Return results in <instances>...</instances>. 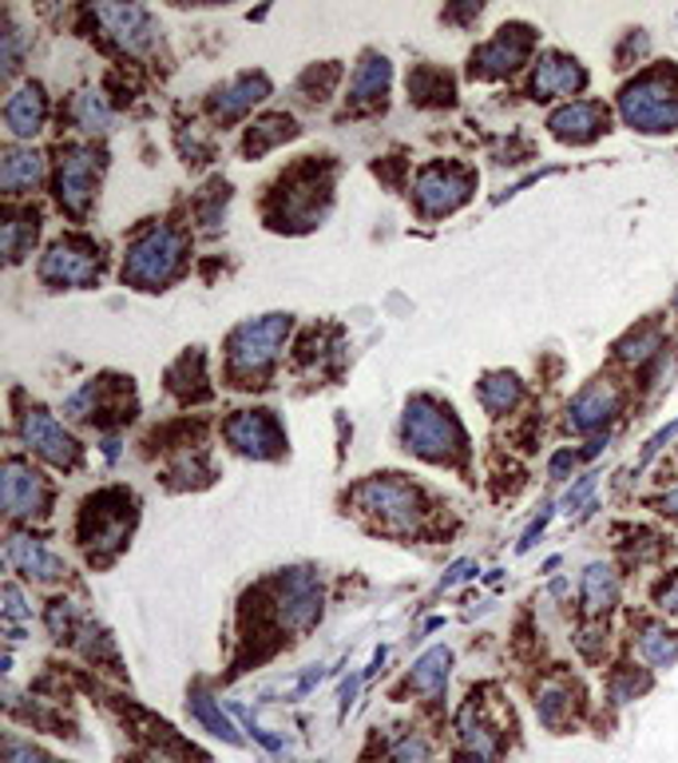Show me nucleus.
I'll use <instances>...</instances> for the list:
<instances>
[{"mask_svg": "<svg viewBox=\"0 0 678 763\" xmlns=\"http://www.w3.org/2000/svg\"><path fill=\"white\" fill-rule=\"evenodd\" d=\"M183 263V235L171 227H151L135 238L123 258V278H132L140 286L167 283Z\"/></svg>", "mask_w": 678, "mask_h": 763, "instance_id": "1", "label": "nucleus"}, {"mask_svg": "<svg viewBox=\"0 0 678 763\" xmlns=\"http://www.w3.org/2000/svg\"><path fill=\"white\" fill-rule=\"evenodd\" d=\"M623 120L639 132H675L678 128V95L662 72H650L639 84L623 92Z\"/></svg>", "mask_w": 678, "mask_h": 763, "instance_id": "2", "label": "nucleus"}, {"mask_svg": "<svg viewBox=\"0 0 678 763\" xmlns=\"http://www.w3.org/2000/svg\"><path fill=\"white\" fill-rule=\"evenodd\" d=\"M405 441L409 449L424 454V458H449L461 446V429L449 414H441L429 401H413L405 414Z\"/></svg>", "mask_w": 678, "mask_h": 763, "instance_id": "3", "label": "nucleus"}, {"mask_svg": "<svg viewBox=\"0 0 678 763\" xmlns=\"http://www.w3.org/2000/svg\"><path fill=\"white\" fill-rule=\"evenodd\" d=\"M286 326L290 323H286L282 315H270V318H263V323H246L243 330L235 334V343H230V366H235L238 374H263L266 366L274 363L278 346H282Z\"/></svg>", "mask_w": 678, "mask_h": 763, "instance_id": "4", "label": "nucleus"}, {"mask_svg": "<svg viewBox=\"0 0 678 763\" xmlns=\"http://www.w3.org/2000/svg\"><path fill=\"white\" fill-rule=\"evenodd\" d=\"M278 612H282V624L290 632H306L314 620L321 617V597L318 584H314L310 572H290L282 584V597H278Z\"/></svg>", "mask_w": 678, "mask_h": 763, "instance_id": "5", "label": "nucleus"}, {"mask_svg": "<svg viewBox=\"0 0 678 763\" xmlns=\"http://www.w3.org/2000/svg\"><path fill=\"white\" fill-rule=\"evenodd\" d=\"M44 283L56 286H88L100 275V263L88 247H75V243H56V247L44 255V267H40Z\"/></svg>", "mask_w": 678, "mask_h": 763, "instance_id": "6", "label": "nucleus"}, {"mask_svg": "<svg viewBox=\"0 0 678 763\" xmlns=\"http://www.w3.org/2000/svg\"><path fill=\"white\" fill-rule=\"evenodd\" d=\"M226 438H230V446H238L243 454H255V458H270V454L282 449V429H278V421L263 410L238 414V418L226 426Z\"/></svg>", "mask_w": 678, "mask_h": 763, "instance_id": "7", "label": "nucleus"}, {"mask_svg": "<svg viewBox=\"0 0 678 763\" xmlns=\"http://www.w3.org/2000/svg\"><path fill=\"white\" fill-rule=\"evenodd\" d=\"M361 506L381 513L386 521H413L417 517V494L405 481H393V477H377L361 489Z\"/></svg>", "mask_w": 678, "mask_h": 763, "instance_id": "8", "label": "nucleus"}, {"mask_svg": "<svg viewBox=\"0 0 678 763\" xmlns=\"http://www.w3.org/2000/svg\"><path fill=\"white\" fill-rule=\"evenodd\" d=\"M24 438H29V446L37 449L40 458L56 461V466H72L75 461V441L56 426L52 414L32 410L29 418H24Z\"/></svg>", "mask_w": 678, "mask_h": 763, "instance_id": "9", "label": "nucleus"}, {"mask_svg": "<svg viewBox=\"0 0 678 763\" xmlns=\"http://www.w3.org/2000/svg\"><path fill=\"white\" fill-rule=\"evenodd\" d=\"M92 183H95L92 152H68L64 160H60V203H64L72 215H80V211L88 207Z\"/></svg>", "mask_w": 678, "mask_h": 763, "instance_id": "10", "label": "nucleus"}, {"mask_svg": "<svg viewBox=\"0 0 678 763\" xmlns=\"http://www.w3.org/2000/svg\"><path fill=\"white\" fill-rule=\"evenodd\" d=\"M469 195V180L456 172H444V167H433V172H424L421 183H417V200H421L424 211H433V215H441V211H452L456 203Z\"/></svg>", "mask_w": 678, "mask_h": 763, "instance_id": "11", "label": "nucleus"}, {"mask_svg": "<svg viewBox=\"0 0 678 763\" xmlns=\"http://www.w3.org/2000/svg\"><path fill=\"white\" fill-rule=\"evenodd\" d=\"M9 564L24 572V577H37V581H56L60 572H64V561L48 545L29 541V537H17L9 545Z\"/></svg>", "mask_w": 678, "mask_h": 763, "instance_id": "12", "label": "nucleus"}, {"mask_svg": "<svg viewBox=\"0 0 678 763\" xmlns=\"http://www.w3.org/2000/svg\"><path fill=\"white\" fill-rule=\"evenodd\" d=\"M44 481H40V474H32V469L24 466H9V474H4V506H9V513L24 517V513H37L40 506H44Z\"/></svg>", "mask_w": 678, "mask_h": 763, "instance_id": "13", "label": "nucleus"}, {"mask_svg": "<svg viewBox=\"0 0 678 763\" xmlns=\"http://www.w3.org/2000/svg\"><path fill=\"white\" fill-rule=\"evenodd\" d=\"M527 29H504L500 32L496 40H492L489 48H484L481 52V68H476V72H481V77H496V72H512V68L520 64V60H524V52H527V44H532V40L524 37Z\"/></svg>", "mask_w": 678, "mask_h": 763, "instance_id": "14", "label": "nucleus"}, {"mask_svg": "<svg viewBox=\"0 0 678 763\" xmlns=\"http://www.w3.org/2000/svg\"><path fill=\"white\" fill-rule=\"evenodd\" d=\"M612 410H615V390L607 386V382H595V386H587V390L575 398L572 426L575 429H595V426H603V421L612 418Z\"/></svg>", "mask_w": 678, "mask_h": 763, "instance_id": "15", "label": "nucleus"}, {"mask_svg": "<svg viewBox=\"0 0 678 763\" xmlns=\"http://www.w3.org/2000/svg\"><path fill=\"white\" fill-rule=\"evenodd\" d=\"M4 124H9L12 135L40 132V124H44V95H40V88H24V92L12 95L9 108H4Z\"/></svg>", "mask_w": 678, "mask_h": 763, "instance_id": "16", "label": "nucleus"}, {"mask_svg": "<svg viewBox=\"0 0 678 763\" xmlns=\"http://www.w3.org/2000/svg\"><path fill=\"white\" fill-rule=\"evenodd\" d=\"M263 95H266V80L263 77H238V80H230V84H226L223 92H218V100H215L218 120H235V115H243L246 108H255Z\"/></svg>", "mask_w": 678, "mask_h": 763, "instance_id": "17", "label": "nucleus"}, {"mask_svg": "<svg viewBox=\"0 0 678 763\" xmlns=\"http://www.w3.org/2000/svg\"><path fill=\"white\" fill-rule=\"evenodd\" d=\"M579 84H584V72L575 68V60L547 57L536 68V95H572Z\"/></svg>", "mask_w": 678, "mask_h": 763, "instance_id": "18", "label": "nucleus"}, {"mask_svg": "<svg viewBox=\"0 0 678 763\" xmlns=\"http://www.w3.org/2000/svg\"><path fill=\"white\" fill-rule=\"evenodd\" d=\"M599 104H592V100H579V104H567L564 112L552 120V128H556V135H564V140H592L595 132H599Z\"/></svg>", "mask_w": 678, "mask_h": 763, "instance_id": "19", "label": "nucleus"}, {"mask_svg": "<svg viewBox=\"0 0 678 763\" xmlns=\"http://www.w3.org/2000/svg\"><path fill=\"white\" fill-rule=\"evenodd\" d=\"M449 649H429L421 660L413 664V676H409V684H413V692H421V696H436V692H444V680H449Z\"/></svg>", "mask_w": 678, "mask_h": 763, "instance_id": "20", "label": "nucleus"}, {"mask_svg": "<svg viewBox=\"0 0 678 763\" xmlns=\"http://www.w3.org/2000/svg\"><path fill=\"white\" fill-rule=\"evenodd\" d=\"M100 17L112 24L115 40L127 48H143L151 40V24L143 9H100Z\"/></svg>", "mask_w": 678, "mask_h": 763, "instance_id": "21", "label": "nucleus"}, {"mask_svg": "<svg viewBox=\"0 0 678 763\" xmlns=\"http://www.w3.org/2000/svg\"><path fill=\"white\" fill-rule=\"evenodd\" d=\"M615 597H619L615 572L607 569V564H592V569L584 572V604L592 612H599V609H612Z\"/></svg>", "mask_w": 678, "mask_h": 763, "instance_id": "22", "label": "nucleus"}, {"mask_svg": "<svg viewBox=\"0 0 678 763\" xmlns=\"http://www.w3.org/2000/svg\"><path fill=\"white\" fill-rule=\"evenodd\" d=\"M639 652L655 668H670L678 660V632H667L662 624H650L639 632Z\"/></svg>", "mask_w": 678, "mask_h": 763, "instance_id": "23", "label": "nucleus"}, {"mask_svg": "<svg viewBox=\"0 0 678 763\" xmlns=\"http://www.w3.org/2000/svg\"><path fill=\"white\" fill-rule=\"evenodd\" d=\"M40 175H44V163H40L37 152H12L9 160H4L0 180H4V187L9 191H24V187H32Z\"/></svg>", "mask_w": 678, "mask_h": 763, "instance_id": "24", "label": "nucleus"}, {"mask_svg": "<svg viewBox=\"0 0 678 763\" xmlns=\"http://www.w3.org/2000/svg\"><path fill=\"white\" fill-rule=\"evenodd\" d=\"M191 715H195V720H198V724H203V728H210V732H215V735H223V740H230V744H235V740H238L235 724L226 720V712H223V708H218L210 696H195V700H191Z\"/></svg>", "mask_w": 678, "mask_h": 763, "instance_id": "25", "label": "nucleus"}, {"mask_svg": "<svg viewBox=\"0 0 678 763\" xmlns=\"http://www.w3.org/2000/svg\"><path fill=\"white\" fill-rule=\"evenodd\" d=\"M386 80H389V68L386 60H366L353 77V100H369V95H381L386 92Z\"/></svg>", "mask_w": 678, "mask_h": 763, "instance_id": "26", "label": "nucleus"}, {"mask_svg": "<svg viewBox=\"0 0 678 763\" xmlns=\"http://www.w3.org/2000/svg\"><path fill=\"white\" fill-rule=\"evenodd\" d=\"M286 135H290V120H286V115H270V120H263V124L250 132V140H246V152L263 155L266 147H274V143L286 140Z\"/></svg>", "mask_w": 678, "mask_h": 763, "instance_id": "27", "label": "nucleus"}, {"mask_svg": "<svg viewBox=\"0 0 678 763\" xmlns=\"http://www.w3.org/2000/svg\"><path fill=\"white\" fill-rule=\"evenodd\" d=\"M481 398H484V406H489L492 414H504L512 401L520 398V386L512 378H489V382H484Z\"/></svg>", "mask_w": 678, "mask_h": 763, "instance_id": "28", "label": "nucleus"}, {"mask_svg": "<svg viewBox=\"0 0 678 763\" xmlns=\"http://www.w3.org/2000/svg\"><path fill=\"white\" fill-rule=\"evenodd\" d=\"M564 708H567V688L564 684H547L544 692H540L536 712H540V720H544L547 728L559 724V712H564Z\"/></svg>", "mask_w": 678, "mask_h": 763, "instance_id": "29", "label": "nucleus"}, {"mask_svg": "<svg viewBox=\"0 0 678 763\" xmlns=\"http://www.w3.org/2000/svg\"><path fill=\"white\" fill-rule=\"evenodd\" d=\"M75 115H80V128L84 132H104L107 128V108H104V100L100 95H80V104H75Z\"/></svg>", "mask_w": 678, "mask_h": 763, "instance_id": "30", "label": "nucleus"}, {"mask_svg": "<svg viewBox=\"0 0 678 763\" xmlns=\"http://www.w3.org/2000/svg\"><path fill=\"white\" fill-rule=\"evenodd\" d=\"M393 763H433V752H429V744H424L421 735H405L393 747Z\"/></svg>", "mask_w": 678, "mask_h": 763, "instance_id": "31", "label": "nucleus"}, {"mask_svg": "<svg viewBox=\"0 0 678 763\" xmlns=\"http://www.w3.org/2000/svg\"><path fill=\"white\" fill-rule=\"evenodd\" d=\"M9 763H56L52 755L37 752V747H24V744H9Z\"/></svg>", "mask_w": 678, "mask_h": 763, "instance_id": "32", "label": "nucleus"}, {"mask_svg": "<svg viewBox=\"0 0 678 763\" xmlns=\"http://www.w3.org/2000/svg\"><path fill=\"white\" fill-rule=\"evenodd\" d=\"M659 604H662L667 612H675V617H678V581H670L667 589L659 592Z\"/></svg>", "mask_w": 678, "mask_h": 763, "instance_id": "33", "label": "nucleus"}, {"mask_svg": "<svg viewBox=\"0 0 678 763\" xmlns=\"http://www.w3.org/2000/svg\"><path fill=\"white\" fill-rule=\"evenodd\" d=\"M667 509H670V513H678V489H675V494L667 497Z\"/></svg>", "mask_w": 678, "mask_h": 763, "instance_id": "34", "label": "nucleus"}]
</instances>
